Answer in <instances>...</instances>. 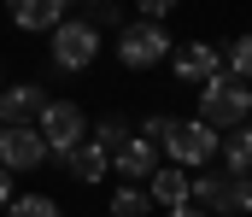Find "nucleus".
<instances>
[{
    "label": "nucleus",
    "mask_w": 252,
    "mask_h": 217,
    "mask_svg": "<svg viewBox=\"0 0 252 217\" xmlns=\"http://www.w3.org/2000/svg\"><path fill=\"white\" fill-rule=\"evenodd\" d=\"M217 158H223V170H229V176H247V164H252V129H247V124L217 135Z\"/></svg>",
    "instance_id": "4468645a"
},
{
    "label": "nucleus",
    "mask_w": 252,
    "mask_h": 217,
    "mask_svg": "<svg viewBox=\"0 0 252 217\" xmlns=\"http://www.w3.org/2000/svg\"><path fill=\"white\" fill-rule=\"evenodd\" d=\"M188 206H199L205 217H247L252 212V182L217 170V164H205V170L188 176Z\"/></svg>",
    "instance_id": "f257e3e1"
},
{
    "label": "nucleus",
    "mask_w": 252,
    "mask_h": 217,
    "mask_svg": "<svg viewBox=\"0 0 252 217\" xmlns=\"http://www.w3.org/2000/svg\"><path fill=\"white\" fill-rule=\"evenodd\" d=\"M0 88H6V65H0Z\"/></svg>",
    "instance_id": "393cba45"
},
{
    "label": "nucleus",
    "mask_w": 252,
    "mask_h": 217,
    "mask_svg": "<svg viewBox=\"0 0 252 217\" xmlns=\"http://www.w3.org/2000/svg\"><path fill=\"white\" fill-rule=\"evenodd\" d=\"M35 135H41V147H47V158H53V153L70 158L76 147L88 141V112H82L76 100H47L41 118H35Z\"/></svg>",
    "instance_id": "423d86ee"
},
{
    "label": "nucleus",
    "mask_w": 252,
    "mask_h": 217,
    "mask_svg": "<svg viewBox=\"0 0 252 217\" xmlns=\"http://www.w3.org/2000/svg\"><path fill=\"white\" fill-rule=\"evenodd\" d=\"M170 47H176L170 30H164V24H147V18H129L124 30H118V41H112V53H118L124 71H153V65H164Z\"/></svg>",
    "instance_id": "39448f33"
},
{
    "label": "nucleus",
    "mask_w": 252,
    "mask_h": 217,
    "mask_svg": "<svg viewBox=\"0 0 252 217\" xmlns=\"http://www.w3.org/2000/svg\"><path fill=\"white\" fill-rule=\"evenodd\" d=\"M147 212H153V200L141 188H129V182H118V194L106 200V217H147Z\"/></svg>",
    "instance_id": "a211bd4d"
},
{
    "label": "nucleus",
    "mask_w": 252,
    "mask_h": 217,
    "mask_svg": "<svg viewBox=\"0 0 252 217\" xmlns=\"http://www.w3.org/2000/svg\"><path fill=\"white\" fill-rule=\"evenodd\" d=\"M164 217H205L199 206H176V212H164Z\"/></svg>",
    "instance_id": "5701e85b"
},
{
    "label": "nucleus",
    "mask_w": 252,
    "mask_h": 217,
    "mask_svg": "<svg viewBox=\"0 0 252 217\" xmlns=\"http://www.w3.org/2000/svg\"><path fill=\"white\" fill-rule=\"evenodd\" d=\"M94 59H100V30H88L76 12H64L59 24L47 30V65L59 76H82Z\"/></svg>",
    "instance_id": "7ed1b4c3"
},
{
    "label": "nucleus",
    "mask_w": 252,
    "mask_h": 217,
    "mask_svg": "<svg viewBox=\"0 0 252 217\" xmlns=\"http://www.w3.org/2000/svg\"><path fill=\"white\" fill-rule=\"evenodd\" d=\"M12 194H18V176H6V170H0V212L12 206Z\"/></svg>",
    "instance_id": "4be33fe9"
},
{
    "label": "nucleus",
    "mask_w": 252,
    "mask_h": 217,
    "mask_svg": "<svg viewBox=\"0 0 252 217\" xmlns=\"http://www.w3.org/2000/svg\"><path fill=\"white\" fill-rule=\"evenodd\" d=\"M106 158H112V176H124L129 188H141V182H147V176L164 164V158H158V147L141 141V135H129V141L118 147V153H106Z\"/></svg>",
    "instance_id": "1a4fd4ad"
},
{
    "label": "nucleus",
    "mask_w": 252,
    "mask_h": 217,
    "mask_svg": "<svg viewBox=\"0 0 252 217\" xmlns=\"http://www.w3.org/2000/svg\"><path fill=\"white\" fill-rule=\"evenodd\" d=\"M164 129H170V112H141V124H135V135H141V141H153V147H158Z\"/></svg>",
    "instance_id": "aec40b11"
},
{
    "label": "nucleus",
    "mask_w": 252,
    "mask_h": 217,
    "mask_svg": "<svg viewBox=\"0 0 252 217\" xmlns=\"http://www.w3.org/2000/svg\"><path fill=\"white\" fill-rule=\"evenodd\" d=\"M6 18H12V30H24V35H47L64 18V6L59 0H6Z\"/></svg>",
    "instance_id": "9b49d317"
},
{
    "label": "nucleus",
    "mask_w": 252,
    "mask_h": 217,
    "mask_svg": "<svg viewBox=\"0 0 252 217\" xmlns=\"http://www.w3.org/2000/svg\"><path fill=\"white\" fill-rule=\"evenodd\" d=\"M170 76L176 82H188V88H199V82H211V76L223 71V53H217V41H182V47H170Z\"/></svg>",
    "instance_id": "6e6552de"
},
{
    "label": "nucleus",
    "mask_w": 252,
    "mask_h": 217,
    "mask_svg": "<svg viewBox=\"0 0 252 217\" xmlns=\"http://www.w3.org/2000/svg\"><path fill=\"white\" fill-rule=\"evenodd\" d=\"M0 217H64V212H59L53 194H12V206H6Z\"/></svg>",
    "instance_id": "dca6fc26"
},
{
    "label": "nucleus",
    "mask_w": 252,
    "mask_h": 217,
    "mask_svg": "<svg viewBox=\"0 0 252 217\" xmlns=\"http://www.w3.org/2000/svg\"><path fill=\"white\" fill-rule=\"evenodd\" d=\"M247 112H252V88L247 82H235V76H211V82H199V100H193V118L205 124V129H241L247 124Z\"/></svg>",
    "instance_id": "f03ea898"
},
{
    "label": "nucleus",
    "mask_w": 252,
    "mask_h": 217,
    "mask_svg": "<svg viewBox=\"0 0 252 217\" xmlns=\"http://www.w3.org/2000/svg\"><path fill=\"white\" fill-rule=\"evenodd\" d=\"M217 53H223V76H235V82L252 76V41H247V35H235V41L217 47Z\"/></svg>",
    "instance_id": "6ab92c4d"
},
{
    "label": "nucleus",
    "mask_w": 252,
    "mask_h": 217,
    "mask_svg": "<svg viewBox=\"0 0 252 217\" xmlns=\"http://www.w3.org/2000/svg\"><path fill=\"white\" fill-rule=\"evenodd\" d=\"M47 164V147L35 135V124H6L0 129V170L6 176H35Z\"/></svg>",
    "instance_id": "0eeeda50"
},
{
    "label": "nucleus",
    "mask_w": 252,
    "mask_h": 217,
    "mask_svg": "<svg viewBox=\"0 0 252 217\" xmlns=\"http://www.w3.org/2000/svg\"><path fill=\"white\" fill-rule=\"evenodd\" d=\"M176 6H182V0H135V18H147V24H164Z\"/></svg>",
    "instance_id": "412c9836"
},
{
    "label": "nucleus",
    "mask_w": 252,
    "mask_h": 217,
    "mask_svg": "<svg viewBox=\"0 0 252 217\" xmlns=\"http://www.w3.org/2000/svg\"><path fill=\"white\" fill-rule=\"evenodd\" d=\"M135 135V124H129V112H106L100 124H88V141L94 147H106V153H118V147Z\"/></svg>",
    "instance_id": "2eb2a0df"
},
{
    "label": "nucleus",
    "mask_w": 252,
    "mask_h": 217,
    "mask_svg": "<svg viewBox=\"0 0 252 217\" xmlns=\"http://www.w3.org/2000/svg\"><path fill=\"white\" fill-rule=\"evenodd\" d=\"M64 176L76 182V188H100L106 176H112V158H106V147H94V141H82L70 158H64Z\"/></svg>",
    "instance_id": "ddd939ff"
},
{
    "label": "nucleus",
    "mask_w": 252,
    "mask_h": 217,
    "mask_svg": "<svg viewBox=\"0 0 252 217\" xmlns=\"http://www.w3.org/2000/svg\"><path fill=\"white\" fill-rule=\"evenodd\" d=\"M59 6H64V12H76V6H82V0H59Z\"/></svg>",
    "instance_id": "b1692460"
},
{
    "label": "nucleus",
    "mask_w": 252,
    "mask_h": 217,
    "mask_svg": "<svg viewBox=\"0 0 252 217\" xmlns=\"http://www.w3.org/2000/svg\"><path fill=\"white\" fill-rule=\"evenodd\" d=\"M76 18H82L88 30H100V35H106V30H124V18H118V0H82V6H76Z\"/></svg>",
    "instance_id": "f3484780"
},
{
    "label": "nucleus",
    "mask_w": 252,
    "mask_h": 217,
    "mask_svg": "<svg viewBox=\"0 0 252 217\" xmlns=\"http://www.w3.org/2000/svg\"><path fill=\"white\" fill-rule=\"evenodd\" d=\"M47 100H53V94H47L41 82H6V88H0V129H6V124H35Z\"/></svg>",
    "instance_id": "9d476101"
},
{
    "label": "nucleus",
    "mask_w": 252,
    "mask_h": 217,
    "mask_svg": "<svg viewBox=\"0 0 252 217\" xmlns=\"http://www.w3.org/2000/svg\"><path fill=\"white\" fill-rule=\"evenodd\" d=\"M158 158L193 176V170L217 164V129H205L199 118H170V129L158 135Z\"/></svg>",
    "instance_id": "20e7f679"
},
{
    "label": "nucleus",
    "mask_w": 252,
    "mask_h": 217,
    "mask_svg": "<svg viewBox=\"0 0 252 217\" xmlns=\"http://www.w3.org/2000/svg\"><path fill=\"white\" fill-rule=\"evenodd\" d=\"M141 194H147L153 206L176 212V206H188V170H176V164H158V170L141 182Z\"/></svg>",
    "instance_id": "f8f14e48"
}]
</instances>
